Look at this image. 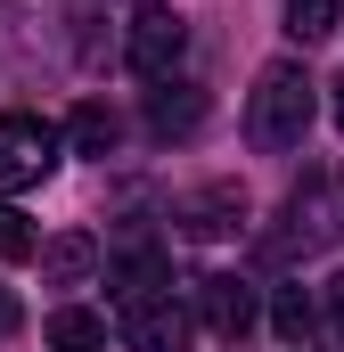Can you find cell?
<instances>
[{
    "mask_svg": "<svg viewBox=\"0 0 344 352\" xmlns=\"http://www.w3.org/2000/svg\"><path fill=\"white\" fill-rule=\"evenodd\" d=\"M123 336L131 352H189V311L172 303V287H148V295H123Z\"/></svg>",
    "mask_w": 344,
    "mask_h": 352,
    "instance_id": "obj_5",
    "label": "cell"
},
{
    "mask_svg": "<svg viewBox=\"0 0 344 352\" xmlns=\"http://www.w3.org/2000/svg\"><path fill=\"white\" fill-rule=\"evenodd\" d=\"M336 131H344V82H336Z\"/></svg>",
    "mask_w": 344,
    "mask_h": 352,
    "instance_id": "obj_17",
    "label": "cell"
},
{
    "mask_svg": "<svg viewBox=\"0 0 344 352\" xmlns=\"http://www.w3.org/2000/svg\"><path fill=\"white\" fill-rule=\"evenodd\" d=\"M33 254H41V238H33V221H25V213H17V205L0 197V263H33Z\"/></svg>",
    "mask_w": 344,
    "mask_h": 352,
    "instance_id": "obj_14",
    "label": "cell"
},
{
    "mask_svg": "<svg viewBox=\"0 0 344 352\" xmlns=\"http://www.w3.org/2000/svg\"><path fill=\"white\" fill-rule=\"evenodd\" d=\"M336 16H344V0H287V33L312 50V41H328L336 33Z\"/></svg>",
    "mask_w": 344,
    "mask_h": 352,
    "instance_id": "obj_13",
    "label": "cell"
},
{
    "mask_svg": "<svg viewBox=\"0 0 344 352\" xmlns=\"http://www.w3.org/2000/svg\"><path fill=\"white\" fill-rule=\"evenodd\" d=\"M180 58H189V25H180L172 8H140L131 33H123V66H131L140 82H172Z\"/></svg>",
    "mask_w": 344,
    "mask_h": 352,
    "instance_id": "obj_4",
    "label": "cell"
},
{
    "mask_svg": "<svg viewBox=\"0 0 344 352\" xmlns=\"http://www.w3.org/2000/svg\"><path fill=\"white\" fill-rule=\"evenodd\" d=\"M17 328H25V311H17V295H8V287H0V344H8V336H17Z\"/></svg>",
    "mask_w": 344,
    "mask_h": 352,
    "instance_id": "obj_16",
    "label": "cell"
},
{
    "mask_svg": "<svg viewBox=\"0 0 344 352\" xmlns=\"http://www.w3.org/2000/svg\"><path fill=\"white\" fill-rule=\"evenodd\" d=\"M197 328H205L213 344H246V328H255V287L230 278V270H205V278H197Z\"/></svg>",
    "mask_w": 344,
    "mask_h": 352,
    "instance_id": "obj_6",
    "label": "cell"
},
{
    "mask_svg": "<svg viewBox=\"0 0 344 352\" xmlns=\"http://www.w3.org/2000/svg\"><path fill=\"white\" fill-rule=\"evenodd\" d=\"M58 173V123H41V115H0V197H25V188H41V180Z\"/></svg>",
    "mask_w": 344,
    "mask_h": 352,
    "instance_id": "obj_3",
    "label": "cell"
},
{
    "mask_svg": "<svg viewBox=\"0 0 344 352\" xmlns=\"http://www.w3.org/2000/svg\"><path fill=\"white\" fill-rule=\"evenodd\" d=\"M172 221H180V238H230V230H246V188H238V180L189 188V197L172 205Z\"/></svg>",
    "mask_w": 344,
    "mask_h": 352,
    "instance_id": "obj_7",
    "label": "cell"
},
{
    "mask_svg": "<svg viewBox=\"0 0 344 352\" xmlns=\"http://www.w3.org/2000/svg\"><path fill=\"white\" fill-rule=\"evenodd\" d=\"M312 328H320V303H312L303 287H279V295H270V336H279L287 352H303Z\"/></svg>",
    "mask_w": 344,
    "mask_h": 352,
    "instance_id": "obj_10",
    "label": "cell"
},
{
    "mask_svg": "<svg viewBox=\"0 0 344 352\" xmlns=\"http://www.w3.org/2000/svg\"><path fill=\"white\" fill-rule=\"evenodd\" d=\"M50 352H107V320H98V311H83V303L50 311Z\"/></svg>",
    "mask_w": 344,
    "mask_h": 352,
    "instance_id": "obj_12",
    "label": "cell"
},
{
    "mask_svg": "<svg viewBox=\"0 0 344 352\" xmlns=\"http://www.w3.org/2000/svg\"><path fill=\"white\" fill-rule=\"evenodd\" d=\"M320 303H328V328H336V344H344V270L320 287Z\"/></svg>",
    "mask_w": 344,
    "mask_h": 352,
    "instance_id": "obj_15",
    "label": "cell"
},
{
    "mask_svg": "<svg viewBox=\"0 0 344 352\" xmlns=\"http://www.w3.org/2000/svg\"><path fill=\"white\" fill-rule=\"evenodd\" d=\"M287 230L270 238V254H320V246H336L344 238V188L328 164H312V173L295 180V197H287V213H279Z\"/></svg>",
    "mask_w": 344,
    "mask_h": 352,
    "instance_id": "obj_2",
    "label": "cell"
},
{
    "mask_svg": "<svg viewBox=\"0 0 344 352\" xmlns=\"http://www.w3.org/2000/svg\"><path fill=\"white\" fill-rule=\"evenodd\" d=\"M90 270H98V238H90V230H58V238L41 246V278H50V287H83Z\"/></svg>",
    "mask_w": 344,
    "mask_h": 352,
    "instance_id": "obj_9",
    "label": "cell"
},
{
    "mask_svg": "<svg viewBox=\"0 0 344 352\" xmlns=\"http://www.w3.org/2000/svg\"><path fill=\"white\" fill-rule=\"evenodd\" d=\"M312 115H320V82H312L295 58H279V66H262V74H255V98H246V140H255L262 156L303 148Z\"/></svg>",
    "mask_w": 344,
    "mask_h": 352,
    "instance_id": "obj_1",
    "label": "cell"
},
{
    "mask_svg": "<svg viewBox=\"0 0 344 352\" xmlns=\"http://www.w3.org/2000/svg\"><path fill=\"white\" fill-rule=\"evenodd\" d=\"M205 123V90H189V82H156L148 90V131L156 140H189Z\"/></svg>",
    "mask_w": 344,
    "mask_h": 352,
    "instance_id": "obj_8",
    "label": "cell"
},
{
    "mask_svg": "<svg viewBox=\"0 0 344 352\" xmlns=\"http://www.w3.org/2000/svg\"><path fill=\"white\" fill-rule=\"evenodd\" d=\"M66 140H74L83 156H115V140H123V123H115V107H98V98H83V107L66 115Z\"/></svg>",
    "mask_w": 344,
    "mask_h": 352,
    "instance_id": "obj_11",
    "label": "cell"
}]
</instances>
